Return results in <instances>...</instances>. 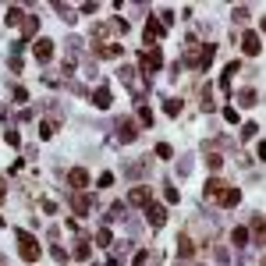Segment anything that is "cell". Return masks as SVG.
Returning a JSON list of instances; mask_svg holds the SVG:
<instances>
[{
    "instance_id": "cell-1",
    "label": "cell",
    "mask_w": 266,
    "mask_h": 266,
    "mask_svg": "<svg viewBox=\"0 0 266 266\" xmlns=\"http://www.w3.org/2000/svg\"><path fill=\"white\" fill-rule=\"evenodd\" d=\"M18 252H22L25 263L39 259V245H36V238H28V231H18Z\"/></svg>"
},
{
    "instance_id": "cell-2",
    "label": "cell",
    "mask_w": 266,
    "mask_h": 266,
    "mask_svg": "<svg viewBox=\"0 0 266 266\" xmlns=\"http://www.w3.org/2000/svg\"><path fill=\"white\" fill-rule=\"evenodd\" d=\"M145 217H149L153 227H164V224H167V210H164L160 202H149V206H145Z\"/></svg>"
},
{
    "instance_id": "cell-3",
    "label": "cell",
    "mask_w": 266,
    "mask_h": 266,
    "mask_svg": "<svg viewBox=\"0 0 266 266\" xmlns=\"http://www.w3.org/2000/svg\"><path fill=\"white\" fill-rule=\"evenodd\" d=\"M32 53H36V61H39V64H47L50 57H53V39H36Z\"/></svg>"
},
{
    "instance_id": "cell-4",
    "label": "cell",
    "mask_w": 266,
    "mask_h": 266,
    "mask_svg": "<svg viewBox=\"0 0 266 266\" xmlns=\"http://www.w3.org/2000/svg\"><path fill=\"white\" fill-rule=\"evenodd\" d=\"M139 64H142L145 71H160V68H164V53H160V50H149L145 57H139Z\"/></svg>"
},
{
    "instance_id": "cell-5",
    "label": "cell",
    "mask_w": 266,
    "mask_h": 266,
    "mask_svg": "<svg viewBox=\"0 0 266 266\" xmlns=\"http://www.w3.org/2000/svg\"><path fill=\"white\" fill-rule=\"evenodd\" d=\"M128 202H131V206H149V202H153V192L145 188V185H139V188H131Z\"/></svg>"
},
{
    "instance_id": "cell-6",
    "label": "cell",
    "mask_w": 266,
    "mask_h": 266,
    "mask_svg": "<svg viewBox=\"0 0 266 266\" xmlns=\"http://www.w3.org/2000/svg\"><path fill=\"white\" fill-rule=\"evenodd\" d=\"M242 50H245L248 57H256V53L263 50V39H259L256 32H245V43H242Z\"/></svg>"
},
{
    "instance_id": "cell-7",
    "label": "cell",
    "mask_w": 266,
    "mask_h": 266,
    "mask_svg": "<svg viewBox=\"0 0 266 266\" xmlns=\"http://www.w3.org/2000/svg\"><path fill=\"white\" fill-rule=\"evenodd\" d=\"M68 185H71V188H85V185H89V170H82V167L68 170Z\"/></svg>"
},
{
    "instance_id": "cell-8",
    "label": "cell",
    "mask_w": 266,
    "mask_h": 266,
    "mask_svg": "<svg viewBox=\"0 0 266 266\" xmlns=\"http://www.w3.org/2000/svg\"><path fill=\"white\" fill-rule=\"evenodd\" d=\"M135 135H139L135 121H121V128H117V139H121V142H135Z\"/></svg>"
},
{
    "instance_id": "cell-9",
    "label": "cell",
    "mask_w": 266,
    "mask_h": 266,
    "mask_svg": "<svg viewBox=\"0 0 266 266\" xmlns=\"http://www.w3.org/2000/svg\"><path fill=\"white\" fill-rule=\"evenodd\" d=\"M238 202H242L238 188H224V192H220V206H224V210H227V206H238Z\"/></svg>"
},
{
    "instance_id": "cell-10",
    "label": "cell",
    "mask_w": 266,
    "mask_h": 266,
    "mask_svg": "<svg viewBox=\"0 0 266 266\" xmlns=\"http://www.w3.org/2000/svg\"><path fill=\"white\" fill-rule=\"evenodd\" d=\"M93 103L99 110H110V103H114V96H110V89L103 85V89H96V96H93Z\"/></svg>"
},
{
    "instance_id": "cell-11",
    "label": "cell",
    "mask_w": 266,
    "mask_h": 266,
    "mask_svg": "<svg viewBox=\"0 0 266 266\" xmlns=\"http://www.w3.org/2000/svg\"><path fill=\"white\" fill-rule=\"evenodd\" d=\"M145 39H149V43L164 39V25H160L156 18H149V22H145Z\"/></svg>"
},
{
    "instance_id": "cell-12",
    "label": "cell",
    "mask_w": 266,
    "mask_h": 266,
    "mask_svg": "<svg viewBox=\"0 0 266 266\" xmlns=\"http://www.w3.org/2000/svg\"><path fill=\"white\" fill-rule=\"evenodd\" d=\"M177 252H181V259H192V256H195V245H192L188 234H181V238H177Z\"/></svg>"
},
{
    "instance_id": "cell-13",
    "label": "cell",
    "mask_w": 266,
    "mask_h": 266,
    "mask_svg": "<svg viewBox=\"0 0 266 266\" xmlns=\"http://www.w3.org/2000/svg\"><path fill=\"white\" fill-rule=\"evenodd\" d=\"M238 68H242V64H238V61H231V64H227V68H224V75H220V85H224V89H227V82H231V78H234V75H238Z\"/></svg>"
},
{
    "instance_id": "cell-14",
    "label": "cell",
    "mask_w": 266,
    "mask_h": 266,
    "mask_svg": "<svg viewBox=\"0 0 266 266\" xmlns=\"http://www.w3.org/2000/svg\"><path fill=\"white\" fill-rule=\"evenodd\" d=\"M242 107H252V103H259V93H256V89H242Z\"/></svg>"
},
{
    "instance_id": "cell-15",
    "label": "cell",
    "mask_w": 266,
    "mask_h": 266,
    "mask_svg": "<svg viewBox=\"0 0 266 266\" xmlns=\"http://www.w3.org/2000/svg\"><path fill=\"white\" fill-rule=\"evenodd\" d=\"M220 192H224V181H220V177H210V181H206V195H220Z\"/></svg>"
},
{
    "instance_id": "cell-16",
    "label": "cell",
    "mask_w": 266,
    "mask_h": 266,
    "mask_svg": "<svg viewBox=\"0 0 266 266\" xmlns=\"http://www.w3.org/2000/svg\"><path fill=\"white\" fill-rule=\"evenodd\" d=\"M89 206H93V202H89V195H75V213H78V217L89 213Z\"/></svg>"
},
{
    "instance_id": "cell-17",
    "label": "cell",
    "mask_w": 266,
    "mask_h": 266,
    "mask_svg": "<svg viewBox=\"0 0 266 266\" xmlns=\"http://www.w3.org/2000/svg\"><path fill=\"white\" fill-rule=\"evenodd\" d=\"M252 234H256V245H263V213H256L252 220Z\"/></svg>"
},
{
    "instance_id": "cell-18",
    "label": "cell",
    "mask_w": 266,
    "mask_h": 266,
    "mask_svg": "<svg viewBox=\"0 0 266 266\" xmlns=\"http://www.w3.org/2000/svg\"><path fill=\"white\" fill-rule=\"evenodd\" d=\"M231 242H234V245H245V242H248V231H245V227H234V231H231Z\"/></svg>"
},
{
    "instance_id": "cell-19",
    "label": "cell",
    "mask_w": 266,
    "mask_h": 266,
    "mask_svg": "<svg viewBox=\"0 0 266 266\" xmlns=\"http://www.w3.org/2000/svg\"><path fill=\"white\" fill-rule=\"evenodd\" d=\"M139 121H142V128L153 124V114H149V107H142V103H139Z\"/></svg>"
},
{
    "instance_id": "cell-20",
    "label": "cell",
    "mask_w": 266,
    "mask_h": 266,
    "mask_svg": "<svg viewBox=\"0 0 266 266\" xmlns=\"http://www.w3.org/2000/svg\"><path fill=\"white\" fill-rule=\"evenodd\" d=\"M99 53L103 57H121L124 50H121V43H114V47H99Z\"/></svg>"
},
{
    "instance_id": "cell-21",
    "label": "cell",
    "mask_w": 266,
    "mask_h": 266,
    "mask_svg": "<svg viewBox=\"0 0 266 266\" xmlns=\"http://www.w3.org/2000/svg\"><path fill=\"white\" fill-rule=\"evenodd\" d=\"M164 110H167V117L181 114V99H167V103H164Z\"/></svg>"
},
{
    "instance_id": "cell-22",
    "label": "cell",
    "mask_w": 266,
    "mask_h": 266,
    "mask_svg": "<svg viewBox=\"0 0 266 266\" xmlns=\"http://www.w3.org/2000/svg\"><path fill=\"white\" fill-rule=\"evenodd\" d=\"M256 131H259V128H256V121H248V124L242 128V139L248 142V139H252V135H256Z\"/></svg>"
},
{
    "instance_id": "cell-23",
    "label": "cell",
    "mask_w": 266,
    "mask_h": 266,
    "mask_svg": "<svg viewBox=\"0 0 266 266\" xmlns=\"http://www.w3.org/2000/svg\"><path fill=\"white\" fill-rule=\"evenodd\" d=\"M156 156H160V160H170V145L160 142V145H156Z\"/></svg>"
},
{
    "instance_id": "cell-24",
    "label": "cell",
    "mask_w": 266,
    "mask_h": 266,
    "mask_svg": "<svg viewBox=\"0 0 266 266\" xmlns=\"http://www.w3.org/2000/svg\"><path fill=\"white\" fill-rule=\"evenodd\" d=\"M110 242H114V238H110V231H99V234H96V245H103V248H107Z\"/></svg>"
},
{
    "instance_id": "cell-25",
    "label": "cell",
    "mask_w": 266,
    "mask_h": 266,
    "mask_svg": "<svg viewBox=\"0 0 266 266\" xmlns=\"http://www.w3.org/2000/svg\"><path fill=\"white\" fill-rule=\"evenodd\" d=\"M206 164H210V167H220V164H224V156H220V153H210V156H206Z\"/></svg>"
},
{
    "instance_id": "cell-26",
    "label": "cell",
    "mask_w": 266,
    "mask_h": 266,
    "mask_svg": "<svg viewBox=\"0 0 266 266\" xmlns=\"http://www.w3.org/2000/svg\"><path fill=\"white\" fill-rule=\"evenodd\" d=\"M39 135H43V139H53V124H50V121H43V128H39Z\"/></svg>"
},
{
    "instance_id": "cell-27",
    "label": "cell",
    "mask_w": 266,
    "mask_h": 266,
    "mask_svg": "<svg viewBox=\"0 0 266 266\" xmlns=\"http://www.w3.org/2000/svg\"><path fill=\"white\" fill-rule=\"evenodd\" d=\"M96 185H99V188H110V185H114V174L107 170V174H103V177H99V181H96Z\"/></svg>"
},
{
    "instance_id": "cell-28",
    "label": "cell",
    "mask_w": 266,
    "mask_h": 266,
    "mask_svg": "<svg viewBox=\"0 0 266 266\" xmlns=\"http://www.w3.org/2000/svg\"><path fill=\"white\" fill-rule=\"evenodd\" d=\"M53 259H57V263H68V252H64L61 245H53Z\"/></svg>"
},
{
    "instance_id": "cell-29",
    "label": "cell",
    "mask_w": 266,
    "mask_h": 266,
    "mask_svg": "<svg viewBox=\"0 0 266 266\" xmlns=\"http://www.w3.org/2000/svg\"><path fill=\"white\" fill-rule=\"evenodd\" d=\"M75 256H78V259H89V245H85V242H82V245L75 248Z\"/></svg>"
},
{
    "instance_id": "cell-30",
    "label": "cell",
    "mask_w": 266,
    "mask_h": 266,
    "mask_svg": "<svg viewBox=\"0 0 266 266\" xmlns=\"http://www.w3.org/2000/svg\"><path fill=\"white\" fill-rule=\"evenodd\" d=\"M0 202H4V185H0Z\"/></svg>"
},
{
    "instance_id": "cell-31",
    "label": "cell",
    "mask_w": 266,
    "mask_h": 266,
    "mask_svg": "<svg viewBox=\"0 0 266 266\" xmlns=\"http://www.w3.org/2000/svg\"><path fill=\"white\" fill-rule=\"evenodd\" d=\"M0 266H4V263H0Z\"/></svg>"
}]
</instances>
